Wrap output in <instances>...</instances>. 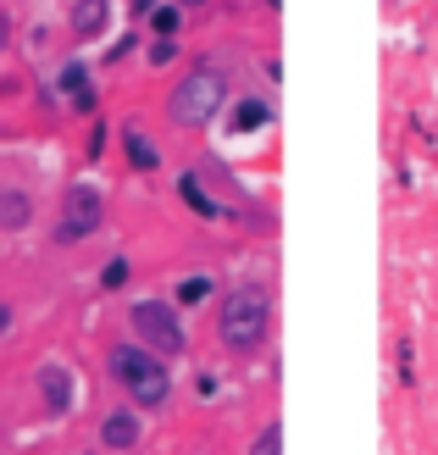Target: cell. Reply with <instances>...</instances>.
<instances>
[{
    "mask_svg": "<svg viewBox=\"0 0 438 455\" xmlns=\"http://www.w3.org/2000/svg\"><path fill=\"white\" fill-rule=\"evenodd\" d=\"M111 372L123 378L128 400H139V405H167L172 400V372H167V361H161L155 350L128 345V350L111 355Z\"/></svg>",
    "mask_w": 438,
    "mask_h": 455,
    "instance_id": "cell-2",
    "label": "cell"
},
{
    "mask_svg": "<svg viewBox=\"0 0 438 455\" xmlns=\"http://www.w3.org/2000/svg\"><path fill=\"white\" fill-rule=\"evenodd\" d=\"M6 328H12V311H6V306H0V333H6Z\"/></svg>",
    "mask_w": 438,
    "mask_h": 455,
    "instance_id": "cell-12",
    "label": "cell"
},
{
    "mask_svg": "<svg viewBox=\"0 0 438 455\" xmlns=\"http://www.w3.org/2000/svg\"><path fill=\"white\" fill-rule=\"evenodd\" d=\"M28 222H34V200L22 189H0V228L17 234V228H28Z\"/></svg>",
    "mask_w": 438,
    "mask_h": 455,
    "instance_id": "cell-6",
    "label": "cell"
},
{
    "mask_svg": "<svg viewBox=\"0 0 438 455\" xmlns=\"http://www.w3.org/2000/svg\"><path fill=\"white\" fill-rule=\"evenodd\" d=\"M95 228H100V195L73 189V200H67V234H95Z\"/></svg>",
    "mask_w": 438,
    "mask_h": 455,
    "instance_id": "cell-5",
    "label": "cell"
},
{
    "mask_svg": "<svg viewBox=\"0 0 438 455\" xmlns=\"http://www.w3.org/2000/svg\"><path fill=\"white\" fill-rule=\"evenodd\" d=\"M278 439H283V427H278V422H267V427H261V444L250 450V455H278Z\"/></svg>",
    "mask_w": 438,
    "mask_h": 455,
    "instance_id": "cell-10",
    "label": "cell"
},
{
    "mask_svg": "<svg viewBox=\"0 0 438 455\" xmlns=\"http://www.w3.org/2000/svg\"><path fill=\"white\" fill-rule=\"evenodd\" d=\"M183 6H200V0H183Z\"/></svg>",
    "mask_w": 438,
    "mask_h": 455,
    "instance_id": "cell-13",
    "label": "cell"
},
{
    "mask_svg": "<svg viewBox=\"0 0 438 455\" xmlns=\"http://www.w3.org/2000/svg\"><path fill=\"white\" fill-rule=\"evenodd\" d=\"M217 106H222V73H217V67H195V73L172 89L167 117L183 123V128H200V123L217 117Z\"/></svg>",
    "mask_w": 438,
    "mask_h": 455,
    "instance_id": "cell-3",
    "label": "cell"
},
{
    "mask_svg": "<svg viewBox=\"0 0 438 455\" xmlns=\"http://www.w3.org/2000/svg\"><path fill=\"white\" fill-rule=\"evenodd\" d=\"M217 328H222V345L234 350V355H256V350L267 345V328H272V300H267V289L239 283V289L222 300Z\"/></svg>",
    "mask_w": 438,
    "mask_h": 455,
    "instance_id": "cell-1",
    "label": "cell"
},
{
    "mask_svg": "<svg viewBox=\"0 0 438 455\" xmlns=\"http://www.w3.org/2000/svg\"><path fill=\"white\" fill-rule=\"evenodd\" d=\"M39 383L51 389V405H67V395H73V389H67V372H61V367H44Z\"/></svg>",
    "mask_w": 438,
    "mask_h": 455,
    "instance_id": "cell-8",
    "label": "cell"
},
{
    "mask_svg": "<svg viewBox=\"0 0 438 455\" xmlns=\"http://www.w3.org/2000/svg\"><path fill=\"white\" fill-rule=\"evenodd\" d=\"M133 434H139V422H133V417H111L106 422V444H133Z\"/></svg>",
    "mask_w": 438,
    "mask_h": 455,
    "instance_id": "cell-9",
    "label": "cell"
},
{
    "mask_svg": "<svg viewBox=\"0 0 438 455\" xmlns=\"http://www.w3.org/2000/svg\"><path fill=\"white\" fill-rule=\"evenodd\" d=\"M12 39V22H6V12H0V44H6Z\"/></svg>",
    "mask_w": 438,
    "mask_h": 455,
    "instance_id": "cell-11",
    "label": "cell"
},
{
    "mask_svg": "<svg viewBox=\"0 0 438 455\" xmlns=\"http://www.w3.org/2000/svg\"><path fill=\"white\" fill-rule=\"evenodd\" d=\"M133 328L150 339L155 355H178V350H183V323H178L167 306H155V300H139V306H133Z\"/></svg>",
    "mask_w": 438,
    "mask_h": 455,
    "instance_id": "cell-4",
    "label": "cell"
},
{
    "mask_svg": "<svg viewBox=\"0 0 438 455\" xmlns=\"http://www.w3.org/2000/svg\"><path fill=\"white\" fill-rule=\"evenodd\" d=\"M73 28L89 39V34H100L106 28V0H84V12H73Z\"/></svg>",
    "mask_w": 438,
    "mask_h": 455,
    "instance_id": "cell-7",
    "label": "cell"
}]
</instances>
